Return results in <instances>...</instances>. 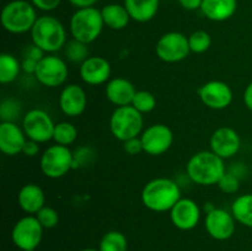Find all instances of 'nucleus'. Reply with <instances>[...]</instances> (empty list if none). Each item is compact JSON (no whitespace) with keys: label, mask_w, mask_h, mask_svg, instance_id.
<instances>
[{"label":"nucleus","mask_w":252,"mask_h":251,"mask_svg":"<svg viewBox=\"0 0 252 251\" xmlns=\"http://www.w3.org/2000/svg\"><path fill=\"white\" fill-rule=\"evenodd\" d=\"M223 160L213 152L203 150L196 153L187 162V175L197 185H218L219 180L226 172Z\"/></svg>","instance_id":"nucleus-1"},{"label":"nucleus","mask_w":252,"mask_h":251,"mask_svg":"<svg viewBox=\"0 0 252 251\" xmlns=\"http://www.w3.org/2000/svg\"><path fill=\"white\" fill-rule=\"evenodd\" d=\"M181 199L179 185L170 179L159 177L148 182L142 191V202L153 212L171 211Z\"/></svg>","instance_id":"nucleus-2"},{"label":"nucleus","mask_w":252,"mask_h":251,"mask_svg":"<svg viewBox=\"0 0 252 251\" xmlns=\"http://www.w3.org/2000/svg\"><path fill=\"white\" fill-rule=\"evenodd\" d=\"M32 42L43 52L54 53L65 46L66 33L63 24L53 16L44 15L37 19L31 30Z\"/></svg>","instance_id":"nucleus-3"},{"label":"nucleus","mask_w":252,"mask_h":251,"mask_svg":"<svg viewBox=\"0 0 252 251\" xmlns=\"http://www.w3.org/2000/svg\"><path fill=\"white\" fill-rule=\"evenodd\" d=\"M103 26L105 22L101 10L94 6L78 9L70 19V32L73 38L86 44H90L98 38Z\"/></svg>","instance_id":"nucleus-4"},{"label":"nucleus","mask_w":252,"mask_h":251,"mask_svg":"<svg viewBox=\"0 0 252 251\" xmlns=\"http://www.w3.org/2000/svg\"><path fill=\"white\" fill-rule=\"evenodd\" d=\"M37 19L33 5L26 0H12L1 11V25L10 33L19 34L31 31Z\"/></svg>","instance_id":"nucleus-5"},{"label":"nucleus","mask_w":252,"mask_h":251,"mask_svg":"<svg viewBox=\"0 0 252 251\" xmlns=\"http://www.w3.org/2000/svg\"><path fill=\"white\" fill-rule=\"evenodd\" d=\"M110 129L121 142L138 137L143 129L142 113L132 105L117 107L110 118Z\"/></svg>","instance_id":"nucleus-6"},{"label":"nucleus","mask_w":252,"mask_h":251,"mask_svg":"<svg viewBox=\"0 0 252 251\" xmlns=\"http://www.w3.org/2000/svg\"><path fill=\"white\" fill-rule=\"evenodd\" d=\"M74 167V155L68 147L52 145L41 157V170L49 179H59Z\"/></svg>","instance_id":"nucleus-7"},{"label":"nucleus","mask_w":252,"mask_h":251,"mask_svg":"<svg viewBox=\"0 0 252 251\" xmlns=\"http://www.w3.org/2000/svg\"><path fill=\"white\" fill-rule=\"evenodd\" d=\"M43 226L33 216H27L16 221L11 233L15 245L22 251H34L41 244Z\"/></svg>","instance_id":"nucleus-8"},{"label":"nucleus","mask_w":252,"mask_h":251,"mask_svg":"<svg viewBox=\"0 0 252 251\" xmlns=\"http://www.w3.org/2000/svg\"><path fill=\"white\" fill-rule=\"evenodd\" d=\"M54 127L56 125L48 113L38 108L29 111L22 120V129L26 137L37 143H46L53 139Z\"/></svg>","instance_id":"nucleus-9"},{"label":"nucleus","mask_w":252,"mask_h":251,"mask_svg":"<svg viewBox=\"0 0 252 251\" xmlns=\"http://www.w3.org/2000/svg\"><path fill=\"white\" fill-rule=\"evenodd\" d=\"M157 54L166 63H177L189 57V37L181 32H167L160 37L157 43Z\"/></svg>","instance_id":"nucleus-10"},{"label":"nucleus","mask_w":252,"mask_h":251,"mask_svg":"<svg viewBox=\"0 0 252 251\" xmlns=\"http://www.w3.org/2000/svg\"><path fill=\"white\" fill-rule=\"evenodd\" d=\"M68 73V66L63 59L57 56H44L37 65L34 76L42 85L57 88L65 83Z\"/></svg>","instance_id":"nucleus-11"},{"label":"nucleus","mask_w":252,"mask_h":251,"mask_svg":"<svg viewBox=\"0 0 252 251\" xmlns=\"http://www.w3.org/2000/svg\"><path fill=\"white\" fill-rule=\"evenodd\" d=\"M143 150L149 155H161L170 149L174 142L172 130L167 126L158 123L148 127L140 135Z\"/></svg>","instance_id":"nucleus-12"},{"label":"nucleus","mask_w":252,"mask_h":251,"mask_svg":"<svg viewBox=\"0 0 252 251\" xmlns=\"http://www.w3.org/2000/svg\"><path fill=\"white\" fill-rule=\"evenodd\" d=\"M198 95L202 102L213 110L226 108L233 101V91L230 86L219 80H212L204 84L199 88Z\"/></svg>","instance_id":"nucleus-13"},{"label":"nucleus","mask_w":252,"mask_h":251,"mask_svg":"<svg viewBox=\"0 0 252 251\" xmlns=\"http://www.w3.org/2000/svg\"><path fill=\"white\" fill-rule=\"evenodd\" d=\"M204 223L208 234L216 240H228L235 231V218L225 209L214 208L207 213Z\"/></svg>","instance_id":"nucleus-14"},{"label":"nucleus","mask_w":252,"mask_h":251,"mask_svg":"<svg viewBox=\"0 0 252 251\" xmlns=\"http://www.w3.org/2000/svg\"><path fill=\"white\" fill-rule=\"evenodd\" d=\"M170 218L180 230H191L201 219V209L193 199L181 198L170 211Z\"/></svg>","instance_id":"nucleus-15"},{"label":"nucleus","mask_w":252,"mask_h":251,"mask_svg":"<svg viewBox=\"0 0 252 251\" xmlns=\"http://www.w3.org/2000/svg\"><path fill=\"white\" fill-rule=\"evenodd\" d=\"M240 147V137L233 128L220 127L212 134L211 149L221 159H229L236 155Z\"/></svg>","instance_id":"nucleus-16"},{"label":"nucleus","mask_w":252,"mask_h":251,"mask_svg":"<svg viewBox=\"0 0 252 251\" xmlns=\"http://www.w3.org/2000/svg\"><path fill=\"white\" fill-rule=\"evenodd\" d=\"M26 134L24 129L15 122H1L0 125V150L6 155H16L22 153L26 144Z\"/></svg>","instance_id":"nucleus-17"},{"label":"nucleus","mask_w":252,"mask_h":251,"mask_svg":"<svg viewBox=\"0 0 252 251\" xmlns=\"http://www.w3.org/2000/svg\"><path fill=\"white\" fill-rule=\"evenodd\" d=\"M88 98L83 88L76 84H70L62 90L59 96V106L64 115L69 117L80 116L85 111Z\"/></svg>","instance_id":"nucleus-18"},{"label":"nucleus","mask_w":252,"mask_h":251,"mask_svg":"<svg viewBox=\"0 0 252 251\" xmlns=\"http://www.w3.org/2000/svg\"><path fill=\"white\" fill-rule=\"evenodd\" d=\"M111 64L102 57H89L80 65V76L89 85H101L108 81Z\"/></svg>","instance_id":"nucleus-19"},{"label":"nucleus","mask_w":252,"mask_h":251,"mask_svg":"<svg viewBox=\"0 0 252 251\" xmlns=\"http://www.w3.org/2000/svg\"><path fill=\"white\" fill-rule=\"evenodd\" d=\"M135 93L137 90L134 85L127 79L115 78L108 81L106 85V96L108 101L118 107L132 105Z\"/></svg>","instance_id":"nucleus-20"},{"label":"nucleus","mask_w":252,"mask_h":251,"mask_svg":"<svg viewBox=\"0 0 252 251\" xmlns=\"http://www.w3.org/2000/svg\"><path fill=\"white\" fill-rule=\"evenodd\" d=\"M238 0H203L201 10L212 21H225L235 14Z\"/></svg>","instance_id":"nucleus-21"},{"label":"nucleus","mask_w":252,"mask_h":251,"mask_svg":"<svg viewBox=\"0 0 252 251\" xmlns=\"http://www.w3.org/2000/svg\"><path fill=\"white\" fill-rule=\"evenodd\" d=\"M19 206L24 212L29 214H36L37 212L44 207V192L38 185L27 184L20 189L17 196Z\"/></svg>","instance_id":"nucleus-22"},{"label":"nucleus","mask_w":252,"mask_h":251,"mask_svg":"<svg viewBox=\"0 0 252 251\" xmlns=\"http://www.w3.org/2000/svg\"><path fill=\"white\" fill-rule=\"evenodd\" d=\"M160 0H125V6L130 19L137 22H148L157 15Z\"/></svg>","instance_id":"nucleus-23"},{"label":"nucleus","mask_w":252,"mask_h":251,"mask_svg":"<svg viewBox=\"0 0 252 251\" xmlns=\"http://www.w3.org/2000/svg\"><path fill=\"white\" fill-rule=\"evenodd\" d=\"M103 22L112 30H122L129 22L130 16L125 5L108 4L101 10Z\"/></svg>","instance_id":"nucleus-24"},{"label":"nucleus","mask_w":252,"mask_h":251,"mask_svg":"<svg viewBox=\"0 0 252 251\" xmlns=\"http://www.w3.org/2000/svg\"><path fill=\"white\" fill-rule=\"evenodd\" d=\"M231 214L236 221L252 228V193L239 196L231 206Z\"/></svg>","instance_id":"nucleus-25"},{"label":"nucleus","mask_w":252,"mask_h":251,"mask_svg":"<svg viewBox=\"0 0 252 251\" xmlns=\"http://www.w3.org/2000/svg\"><path fill=\"white\" fill-rule=\"evenodd\" d=\"M20 68L21 65L16 57L10 53H2L0 57V83H12L19 76Z\"/></svg>","instance_id":"nucleus-26"},{"label":"nucleus","mask_w":252,"mask_h":251,"mask_svg":"<svg viewBox=\"0 0 252 251\" xmlns=\"http://www.w3.org/2000/svg\"><path fill=\"white\" fill-rule=\"evenodd\" d=\"M128 241L125 234L117 230H111L102 236L98 251H127Z\"/></svg>","instance_id":"nucleus-27"},{"label":"nucleus","mask_w":252,"mask_h":251,"mask_svg":"<svg viewBox=\"0 0 252 251\" xmlns=\"http://www.w3.org/2000/svg\"><path fill=\"white\" fill-rule=\"evenodd\" d=\"M76 137H78V130H76L75 126H73L71 123L61 122L57 123L54 127L53 139L57 144L69 147L75 142Z\"/></svg>","instance_id":"nucleus-28"},{"label":"nucleus","mask_w":252,"mask_h":251,"mask_svg":"<svg viewBox=\"0 0 252 251\" xmlns=\"http://www.w3.org/2000/svg\"><path fill=\"white\" fill-rule=\"evenodd\" d=\"M43 53L44 52L34 44L27 47L24 52V58L21 62V68L24 69V71L29 74H34L39 61L44 57Z\"/></svg>","instance_id":"nucleus-29"},{"label":"nucleus","mask_w":252,"mask_h":251,"mask_svg":"<svg viewBox=\"0 0 252 251\" xmlns=\"http://www.w3.org/2000/svg\"><path fill=\"white\" fill-rule=\"evenodd\" d=\"M65 56L73 63H84L89 58L88 44L73 38L65 44Z\"/></svg>","instance_id":"nucleus-30"},{"label":"nucleus","mask_w":252,"mask_h":251,"mask_svg":"<svg viewBox=\"0 0 252 251\" xmlns=\"http://www.w3.org/2000/svg\"><path fill=\"white\" fill-rule=\"evenodd\" d=\"M132 106L134 108H137L140 113L152 112L155 108V106H157V98L149 91H137L134 98H133Z\"/></svg>","instance_id":"nucleus-31"},{"label":"nucleus","mask_w":252,"mask_h":251,"mask_svg":"<svg viewBox=\"0 0 252 251\" xmlns=\"http://www.w3.org/2000/svg\"><path fill=\"white\" fill-rule=\"evenodd\" d=\"M189 49L193 53H204L206 51H208L209 47L212 44V38L209 36L208 32L206 31H199L193 32L191 36L189 37Z\"/></svg>","instance_id":"nucleus-32"},{"label":"nucleus","mask_w":252,"mask_h":251,"mask_svg":"<svg viewBox=\"0 0 252 251\" xmlns=\"http://www.w3.org/2000/svg\"><path fill=\"white\" fill-rule=\"evenodd\" d=\"M36 218L38 219V221L44 229H52L59 223L58 212L56 209L51 208V207L44 206L43 208L39 209L36 213Z\"/></svg>","instance_id":"nucleus-33"},{"label":"nucleus","mask_w":252,"mask_h":251,"mask_svg":"<svg viewBox=\"0 0 252 251\" xmlns=\"http://www.w3.org/2000/svg\"><path fill=\"white\" fill-rule=\"evenodd\" d=\"M0 112H1L2 122H5V121H7V122H14V120L17 117L19 112H21V107H20V103L17 101L10 98V100L2 101Z\"/></svg>","instance_id":"nucleus-34"},{"label":"nucleus","mask_w":252,"mask_h":251,"mask_svg":"<svg viewBox=\"0 0 252 251\" xmlns=\"http://www.w3.org/2000/svg\"><path fill=\"white\" fill-rule=\"evenodd\" d=\"M218 186L225 193H235L239 189V179L231 172H225L219 180Z\"/></svg>","instance_id":"nucleus-35"},{"label":"nucleus","mask_w":252,"mask_h":251,"mask_svg":"<svg viewBox=\"0 0 252 251\" xmlns=\"http://www.w3.org/2000/svg\"><path fill=\"white\" fill-rule=\"evenodd\" d=\"M125 143V152L128 153L129 155H137L139 154L140 152H144L143 150V144H142V140H140V138L135 137V138H132V139H128L126 140Z\"/></svg>","instance_id":"nucleus-36"},{"label":"nucleus","mask_w":252,"mask_h":251,"mask_svg":"<svg viewBox=\"0 0 252 251\" xmlns=\"http://www.w3.org/2000/svg\"><path fill=\"white\" fill-rule=\"evenodd\" d=\"M32 5L43 11H52L61 5L62 0H31Z\"/></svg>","instance_id":"nucleus-37"},{"label":"nucleus","mask_w":252,"mask_h":251,"mask_svg":"<svg viewBox=\"0 0 252 251\" xmlns=\"http://www.w3.org/2000/svg\"><path fill=\"white\" fill-rule=\"evenodd\" d=\"M38 144L39 143L29 139L26 142V144H25L22 153H24L25 155H27V157H34V155L38 154V152H39Z\"/></svg>","instance_id":"nucleus-38"},{"label":"nucleus","mask_w":252,"mask_h":251,"mask_svg":"<svg viewBox=\"0 0 252 251\" xmlns=\"http://www.w3.org/2000/svg\"><path fill=\"white\" fill-rule=\"evenodd\" d=\"M202 2H203V0H179V4L181 5L185 10H189V11L201 9Z\"/></svg>","instance_id":"nucleus-39"},{"label":"nucleus","mask_w":252,"mask_h":251,"mask_svg":"<svg viewBox=\"0 0 252 251\" xmlns=\"http://www.w3.org/2000/svg\"><path fill=\"white\" fill-rule=\"evenodd\" d=\"M98 0H69L71 5L76 6L78 9H84V7H93Z\"/></svg>","instance_id":"nucleus-40"},{"label":"nucleus","mask_w":252,"mask_h":251,"mask_svg":"<svg viewBox=\"0 0 252 251\" xmlns=\"http://www.w3.org/2000/svg\"><path fill=\"white\" fill-rule=\"evenodd\" d=\"M244 102H245L246 107L252 111V81L245 89V93H244Z\"/></svg>","instance_id":"nucleus-41"},{"label":"nucleus","mask_w":252,"mask_h":251,"mask_svg":"<svg viewBox=\"0 0 252 251\" xmlns=\"http://www.w3.org/2000/svg\"><path fill=\"white\" fill-rule=\"evenodd\" d=\"M81 251H98V250H96V249H84V250Z\"/></svg>","instance_id":"nucleus-42"}]
</instances>
